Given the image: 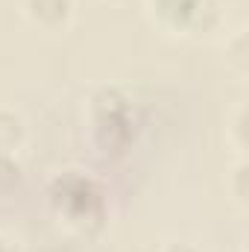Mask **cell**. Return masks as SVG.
<instances>
[{"label": "cell", "instance_id": "obj_1", "mask_svg": "<svg viewBox=\"0 0 249 252\" xmlns=\"http://www.w3.org/2000/svg\"><path fill=\"white\" fill-rule=\"evenodd\" d=\"M50 202L56 205L59 214H64L67 223H73L79 229H85L88 223L100 226V220H103V193L88 176H82L76 170L62 173L50 185Z\"/></svg>", "mask_w": 249, "mask_h": 252}, {"label": "cell", "instance_id": "obj_2", "mask_svg": "<svg viewBox=\"0 0 249 252\" xmlns=\"http://www.w3.org/2000/svg\"><path fill=\"white\" fill-rule=\"evenodd\" d=\"M94 132L100 147L109 153H124L135 135V121H132V109L129 100L118 88H103L94 100Z\"/></svg>", "mask_w": 249, "mask_h": 252}, {"label": "cell", "instance_id": "obj_3", "mask_svg": "<svg viewBox=\"0 0 249 252\" xmlns=\"http://www.w3.org/2000/svg\"><path fill=\"white\" fill-rule=\"evenodd\" d=\"M24 9L32 24H38L44 30H59L70 18L73 0H24Z\"/></svg>", "mask_w": 249, "mask_h": 252}, {"label": "cell", "instance_id": "obj_4", "mask_svg": "<svg viewBox=\"0 0 249 252\" xmlns=\"http://www.w3.org/2000/svg\"><path fill=\"white\" fill-rule=\"evenodd\" d=\"M199 0H153L158 21L170 30H190Z\"/></svg>", "mask_w": 249, "mask_h": 252}, {"label": "cell", "instance_id": "obj_5", "mask_svg": "<svg viewBox=\"0 0 249 252\" xmlns=\"http://www.w3.org/2000/svg\"><path fill=\"white\" fill-rule=\"evenodd\" d=\"M24 141V121L15 112L0 109V153H12Z\"/></svg>", "mask_w": 249, "mask_h": 252}, {"label": "cell", "instance_id": "obj_6", "mask_svg": "<svg viewBox=\"0 0 249 252\" xmlns=\"http://www.w3.org/2000/svg\"><path fill=\"white\" fill-rule=\"evenodd\" d=\"M21 182V167L12 153H0V190H9Z\"/></svg>", "mask_w": 249, "mask_h": 252}, {"label": "cell", "instance_id": "obj_7", "mask_svg": "<svg viewBox=\"0 0 249 252\" xmlns=\"http://www.w3.org/2000/svg\"><path fill=\"white\" fill-rule=\"evenodd\" d=\"M244 173H247V167H244V164H241V167H238V179H244ZM238 199H241V202H244V199H247V190H244V182H241V185H238Z\"/></svg>", "mask_w": 249, "mask_h": 252}, {"label": "cell", "instance_id": "obj_8", "mask_svg": "<svg viewBox=\"0 0 249 252\" xmlns=\"http://www.w3.org/2000/svg\"><path fill=\"white\" fill-rule=\"evenodd\" d=\"M164 252H196V250H193V247H187V244H170Z\"/></svg>", "mask_w": 249, "mask_h": 252}, {"label": "cell", "instance_id": "obj_9", "mask_svg": "<svg viewBox=\"0 0 249 252\" xmlns=\"http://www.w3.org/2000/svg\"><path fill=\"white\" fill-rule=\"evenodd\" d=\"M0 252H12V250H9V244H6L3 238H0Z\"/></svg>", "mask_w": 249, "mask_h": 252}]
</instances>
